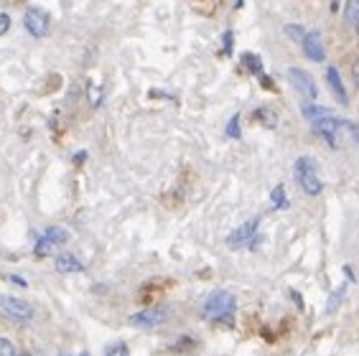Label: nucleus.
<instances>
[{
    "instance_id": "1",
    "label": "nucleus",
    "mask_w": 359,
    "mask_h": 356,
    "mask_svg": "<svg viewBox=\"0 0 359 356\" xmlns=\"http://www.w3.org/2000/svg\"><path fill=\"white\" fill-rule=\"evenodd\" d=\"M293 176H296V183L301 186V191L306 196H318L324 191V183L318 178L316 163L309 155H301L296 163H293Z\"/></svg>"
},
{
    "instance_id": "2",
    "label": "nucleus",
    "mask_w": 359,
    "mask_h": 356,
    "mask_svg": "<svg viewBox=\"0 0 359 356\" xmlns=\"http://www.w3.org/2000/svg\"><path fill=\"white\" fill-rule=\"evenodd\" d=\"M237 308V298L230 290H214L204 301V318L209 321H230Z\"/></svg>"
},
{
    "instance_id": "3",
    "label": "nucleus",
    "mask_w": 359,
    "mask_h": 356,
    "mask_svg": "<svg viewBox=\"0 0 359 356\" xmlns=\"http://www.w3.org/2000/svg\"><path fill=\"white\" fill-rule=\"evenodd\" d=\"M171 318V311L166 306H158V308H146L141 313H133L127 321L130 326H138V329H158L163 323Z\"/></svg>"
},
{
    "instance_id": "4",
    "label": "nucleus",
    "mask_w": 359,
    "mask_h": 356,
    "mask_svg": "<svg viewBox=\"0 0 359 356\" xmlns=\"http://www.w3.org/2000/svg\"><path fill=\"white\" fill-rule=\"evenodd\" d=\"M0 311L18 323H26L34 318V308L21 298H13V295H0Z\"/></svg>"
},
{
    "instance_id": "5",
    "label": "nucleus",
    "mask_w": 359,
    "mask_h": 356,
    "mask_svg": "<svg viewBox=\"0 0 359 356\" xmlns=\"http://www.w3.org/2000/svg\"><path fill=\"white\" fill-rule=\"evenodd\" d=\"M258 227H260V217H255V219H247L245 224H239L237 229L227 237V245L232 247V250H237V247H245L255 245V234H258Z\"/></svg>"
},
{
    "instance_id": "6",
    "label": "nucleus",
    "mask_w": 359,
    "mask_h": 356,
    "mask_svg": "<svg viewBox=\"0 0 359 356\" xmlns=\"http://www.w3.org/2000/svg\"><path fill=\"white\" fill-rule=\"evenodd\" d=\"M49 13L43 10V8H29L26 10V18H23V26H26V31H29L34 38H43V36L49 34Z\"/></svg>"
},
{
    "instance_id": "7",
    "label": "nucleus",
    "mask_w": 359,
    "mask_h": 356,
    "mask_svg": "<svg viewBox=\"0 0 359 356\" xmlns=\"http://www.w3.org/2000/svg\"><path fill=\"white\" fill-rule=\"evenodd\" d=\"M66 239H69V232L64 229V227H49V229L38 237V242H36V255L43 257V255H49L54 247L64 245Z\"/></svg>"
},
{
    "instance_id": "8",
    "label": "nucleus",
    "mask_w": 359,
    "mask_h": 356,
    "mask_svg": "<svg viewBox=\"0 0 359 356\" xmlns=\"http://www.w3.org/2000/svg\"><path fill=\"white\" fill-rule=\"evenodd\" d=\"M288 79H290V84H293V87H296V90L301 92L303 97L309 99V102H314V99H316V94H318L316 82H314V77H311V74L306 69L290 66V69H288Z\"/></svg>"
},
{
    "instance_id": "9",
    "label": "nucleus",
    "mask_w": 359,
    "mask_h": 356,
    "mask_svg": "<svg viewBox=\"0 0 359 356\" xmlns=\"http://www.w3.org/2000/svg\"><path fill=\"white\" fill-rule=\"evenodd\" d=\"M339 122L342 120H337V118H331V115H326V118H318V120H314L311 125H314V133L318 135L321 140H326L331 148H334V140H337V130H339Z\"/></svg>"
},
{
    "instance_id": "10",
    "label": "nucleus",
    "mask_w": 359,
    "mask_h": 356,
    "mask_svg": "<svg viewBox=\"0 0 359 356\" xmlns=\"http://www.w3.org/2000/svg\"><path fill=\"white\" fill-rule=\"evenodd\" d=\"M301 46H303V54L309 56L311 62H324L326 59L324 43H321V36H318L316 31H309L306 38L301 41Z\"/></svg>"
},
{
    "instance_id": "11",
    "label": "nucleus",
    "mask_w": 359,
    "mask_h": 356,
    "mask_svg": "<svg viewBox=\"0 0 359 356\" xmlns=\"http://www.w3.org/2000/svg\"><path fill=\"white\" fill-rule=\"evenodd\" d=\"M326 82H329L331 92H334V97H337L342 105H346V102H349V97H346V90H344V84H342V77H339L337 66H329V69H326Z\"/></svg>"
},
{
    "instance_id": "12",
    "label": "nucleus",
    "mask_w": 359,
    "mask_h": 356,
    "mask_svg": "<svg viewBox=\"0 0 359 356\" xmlns=\"http://www.w3.org/2000/svg\"><path fill=\"white\" fill-rule=\"evenodd\" d=\"M57 270L62 275L85 273V265H82V262H79L74 255H66V252H64V255H59V257H57Z\"/></svg>"
},
{
    "instance_id": "13",
    "label": "nucleus",
    "mask_w": 359,
    "mask_h": 356,
    "mask_svg": "<svg viewBox=\"0 0 359 356\" xmlns=\"http://www.w3.org/2000/svg\"><path fill=\"white\" fill-rule=\"evenodd\" d=\"M344 293H346V285H339L331 290L329 295V303H326V313H337V308L342 306V301H344Z\"/></svg>"
},
{
    "instance_id": "14",
    "label": "nucleus",
    "mask_w": 359,
    "mask_h": 356,
    "mask_svg": "<svg viewBox=\"0 0 359 356\" xmlns=\"http://www.w3.org/2000/svg\"><path fill=\"white\" fill-rule=\"evenodd\" d=\"M344 18H346V23H349V26H354V28L359 26V0H346Z\"/></svg>"
},
{
    "instance_id": "15",
    "label": "nucleus",
    "mask_w": 359,
    "mask_h": 356,
    "mask_svg": "<svg viewBox=\"0 0 359 356\" xmlns=\"http://www.w3.org/2000/svg\"><path fill=\"white\" fill-rule=\"evenodd\" d=\"M303 115L314 122V120H318V118H326V115H329V110H326V107L314 105V102H306V105H303Z\"/></svg>"
},
{
    "instance_id": "16",
    "label": "nucleus",
    "mask_w": 359,
    "mask_h": 356,
    "mask_svg": "<svg viewBox=\"0 0 359 356\" xmlns=\"http://www.w3.org/2000/svg\"><path fill=\"white\" fill-rule=\"evenodd\" d=\"M270 204H273L275 209H286V206H288V199H286V189H283V186H275V189L270 191Z\"/></svg>"
},
{
    "instance_id": "17",
    "label": "nucleus",
    "mask_w": 359,
    "mask_h": 356,
    "mask_svg": "<svg viewBox=\"0 0 359 356\" xmlns=\"http://www.w3.org/2000/svg\"><path fill=\"white\" fill-rule=\"evenodd\" d=\"M242 62L250 66V71H253V74H260V71H262V64H260V59H258V56L245 54V56H242Z\"/></svg>"
},
{
    "instance_id": "18",
    "label": "nucleus",
    "mask_w": 359,
    "mask_h": 356,
    "mask_svg": "<svg viewBox=\"0 0 359 356\" xmlns=\"http://www.w3.org/2000/svg\"><path fill=\"white\" fill-rule=\"evenodd\" d=\"M107 356H127V346L125 341H115L110 349H107Z\"/></svg>"
},
{
    "instance_id": "19",
    "label": "nucleus",
    "mask_w": 359,
    "mask_h": 356,
    "mask_svg": "<svg viewBox=\"0 0 359 356\" xmlns=\"http://www.w3.org/2000/svg\"><path fill=\"white\" fill-rule=\"evenodd\" d=\"M0 356H18V354H15L13 343L8 341V339H3V336H0Z\"/></svg>"
},
{
    "instance_id": "20",
    "label": "nucleus",
    "mask_w": 359,
    "mask_h": 356,
    "mask_svg": "<svg viewBox=\"0 0 359 356\" xmlns=\"http://www.w3.org/2000/svg\"><path fill=\"white\" fill-rule=\"evenodd\" d=\"M227 135H230V138H239V118L237 115L227 122Z\"/></svg>"
},
{
    "instance_id": "21",
    "label": "nucleus",
    "mask_w": 359,
    "mask_h": 356,
    "mask_svg": "<svg viewBox=\"0 0 359 356\" xmlns=\"http://www.w3.org/2000/svg\"><path fill=\"white\" fill-rule=\"evenodd\" d=\"M286 34L293 36L296 41H303V38H306V31H303L301 26H286Z\"/></svg>"
},
{
    "instance_id": "22",
    "label": "nucleus",
    "mask_w": 359,
    "mask_h": 356,
    "mask_svg": "<svg viewBox=\"0 0 359 356\" xmlns=\"http://www.w3.org/2000/svg\"><path fill=\"white\" fill-rule=\"evenodd\" d=\"M8 28H10V15H8V13H0V36L6 34Z\"/></svg>"
},
{
    "instance_id": "23",
    "label": "nucleus",
    "mask_w": 359,
    "mask_h": 356,
    "mask_svg": "<svg viewBox=\"0 0 359 356\" xmlns=\"http://www.w3.org/2000/svg\"><path fill=\"white\" fill-rule=\"evenodd\" d=\"M230 51H232V34L227 31L225 34V54H230Z\"/></svg>"
},
{
    "instance_id": "24",
    "label": "nucleus",
    "mask_w": 359,
    "mask_h": 356,
    "mask_svg": "<svg viewBox=\"0 0 359 356\" xmlns=\"http://www.w3.org/2000/svg\"><path fill=\"white\" fill-rule=\"evenodd\" d=\"M352 77H354V84H357V87H359V59L352 64Z\"/></svg>"
},
{
    "instance_id": "25",
    "label": "nucleus",
    "mask_w": 359,
    "mask_h": 356,
    "mask_svg": "<svg viewBox=\"0 0 359 356\" xmlns=\"http://www.w3.org/2000/svg\"><path fill=\"white\" fill-rule=\"evenodd\" d=\"M59 356H71V354H66V351H62V354H59Z\"/></svg>"
},
{
    "instance_id": "26",
    "label": "nucleus",
    "mask_w": 359,
    "mask_h": 356,
    "mask_svg": "<svg viewBox=\"0 0 359 356\" xmlns=\"http://www.w3.org/2000/svg\"><path fill=\"white\" fill-rule=\"evenodd\" d=\"M79 356H90V354H87V351H82V354H79Z\"/></svg>"
},
{
    "instance_id": "27",
    "label": "nucleus",
    "mask_w": 359,
    "mask_h": 356,
    "mask_svg": "<svg viewBox=\"0 0 359 356\" xmlns=\"http://www.w3.org/2000/svg\"><path fill=\"white\" fill-rule=\"evenodd\" d=\"M18 356H34V354H18Z\"/></svg>"
},
{
    "instance_id": "28",
    "label": "nucleus",
    "mask_w": 359,
    "mask_h": 356,
    "mask_svg": "<svg viewBox=\"0 0 359 356\" xmlns=\"http://www.w3.org/2000/svg\"><path fill=\"white\" fill-rule=\"evenodd\" d=\"M357 34H359V26H357Z\"/></svg>"
}]
</instances>
